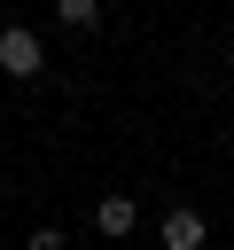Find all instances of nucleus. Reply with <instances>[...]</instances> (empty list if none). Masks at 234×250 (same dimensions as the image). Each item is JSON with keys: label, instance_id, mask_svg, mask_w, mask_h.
I'll return each mask as SVG.
<instances>
[{"label": "nucleus", "instance_id": "nucleus-2", "mask_svg": "<svg viewBox=\"0 0 234 250\" xmlns=\"http://www.w3.org/2000/svg\"><path fill=\"white\" fill-rule=\"evenodd\" d=\"M156 242H164V250H203V242H211V219H203L195 203H172L164 227H156Z\"/></svg>", "mask_w": 234, "mask_h": 250}, {"label": "nucleus", "instance_id": "nucleus-5", "mask_svg": "<svg viewBox=\"0 0 234 250\" xmlns=\"http://www.w3.org/2000/svg\"><path fill=\"white\" fill-rule=\"evenodd\" d=\"M31 250H70V242H62V227H31Z\"/></svg>", "mask_w": 234, "mask_h": 250}, {"label": "nucleus", "instance_id": "nucleus-4", "mask_svg": "<svg viewBox=\"0 0 234 250\" xmlns=\"http://www.w3.org/2000/svg\"><path fill=\"white\" fill-rule=\"evenodd\" d=\"M55 23L62 31H94L101 23V0H55Z\"/></svg>", "mask_w": 234, "mask_h": 250}, {"label": "nucleus", "instance_id": "nucleus-3", "mask_svg": "<svg viewBox=\"0 0 234 250\" xmlns=\"http://www.w3.org/2000/svg\"><path fill=\"white\" fill-rule=\"evenodd\" d=\"M94 227H101V242H125V234L140 227V203H133L125 188H109V195L94 203Z\"/></svg>", "mask_w": 234, "mask_h": 250}, {"label": "nucleus", "instance_id": "nucleus-1", "mask_svg": "<svg viewBox=\"0 0 234 250\" xmlns=\"http://www.w3.org/2000/svg\"><path fill=\"white\" fill-rule=\"evenodd\" d=\"M0 70L8 78H39L47 70V39L31 23H0Z\"/></svg>", "mask_w": 234, "mask_h": 250}, {"label": "nucleus", "instance_id": "nucleus-6", "mask_svg": "<svg viewBox=\"0 0 234 250\" xmlns=\"http://www.w3.org/2000/svg\"><path fill=\"white\" fill-rule=\"evenodd\" d=\"M226 62H234V39H226Z\"/></svg>", "mask_w": 234, "mask_h": 250}]
</instances>
